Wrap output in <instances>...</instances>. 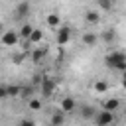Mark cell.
Returning a JSON list of instances; mask_svg holds the SVG:
<instances>
[{
    "instance_id": "obj_15",
    "label": "cell",
    "mask_w": 126,
    "mask_h": 126,
    "mask_svg": "<svg viewBox=\"0 0 126 126\" xmlns=\"http://www.w3.org/2000/svg\"><path fill=\"white\" fill-rule=\"evenodd\" d=\"M32 30H33V28H32L30 24H24V26L18 30V37H20V39H22V37H24V39H28V37L32 35Z\"/></svg>"
},
{
    "instance_id": "obj_3",
    "label": "cell",
    "mask_w": 126,
    "mask_h": 126,
    "mask_svg": "<svg viewBox=\"0 0 126 126\" xmlns=\"http://www.w3.org/2000/svg\"><path fill=\"white\" fill-rule=\"evenodd\" d=\"M0 43L4 47H16L20 43V37H18V32L16 30H4L0 33Z\"/></svg>"
},
{
    "instance_id": "obj_22",
    "label": "cell",
    "mask_w": 126,
    "mask_h": 126,
    "mask_svg": "<svg viewBox=\"0 0 126 126\" xmlns=\"http://www.w3.org/2000/svg\"><path fill=\"white\" fill-rule=\"evenodd\" d=\"M96 4H98L102 10H112V8H114V2H108V0H98Z\"/></svg>"
},
{
    "instance_id": "obj_5",
    "label": "cell",
    "mask_w": 126,
    "mask_h": 126,
    "mask_svg": "<svg viewBox=\"0 0 126 126\" xmlns=\"http://www.w3.org/2000/svg\"><path fill=\"white\" fill-rule=\"evenodd\" d=\"M75 108H77V102H75V98H71V96H63V98H61L59 110H61L63 114H69V112H73Z\"/></svg>"
},
{
    "instance_id": "obj_8",
    "label": "cell",
    "mask_w": 126,
    "mask_h": 126,
    "mask_svg": "<svg viewBox=\"0 0 126 126\" xmlns=\"http://www.w3.org/2000/svg\"><path fill=\"white\" fill-rule=\"evenodd\" d=\"M41 41H43V32H41L39 28H33V30H32V35L28 37V45L33 47V45H39Z\"/></svg>"
},
{
    "instance_id": "obj_13",
    "label": "cell",
    "mask_w": 126,
    "mask_h": 126,
    "mask_svg": "<svg viewBox=\"0 0 126 126\" xmlns=\"http://www.w3.org/2000/svg\"><path fill=\"white\" fill-rule=\"evenodd\" d=\"M65 124V114L61 110H55L51 114V126H63Z\"/></svg>"
},
{
    "instance_id": "obj_4",
    "label": "cell",
    "mask_w": 126,
    "mask_h": 126,
    "mask_svg": "<svg viewBox=\"0 0 126 126\" xmlns=\"http://www.w3.org/2000/svg\"><path fill=\"white\" fill-rule=\"evenodd\" d=\"M69 39H71V30H69L67 26H61V28L57 30V35H55L57 45H67Z\"/></svg>"
},
{
    "instance_id": "obj_6",
    "label": "cell",
    "mask_w": 126,
    "mask_h": 126,
    "mask_svg": "<svg viewBox=\"0 0 126 126\" xmlns=\"http://www.w3.org/2000/svg\"><path fill=\"white\" fill-rule=\"evenodd\" d=\"M118 108H120V100H118L116 96H108V98L102 100V110H106V112H116Z\"/></svg>"
},
{
    "instance_id": "obj_1",
    "label": "cell",
    "mask_w": 126,
    "mask_h": 126,
    "mask_svg": "<svg viewBox=\"0 0 126 126\" xmlns=\"http://www.w3.org/2000/svg\"><path fill=\"white\" fill-rule=\"evenodd\" d=\"M104 65L122 73V71H126V55L122 51H118V49H112L110 53L104 55Z\"/></svg>"
},
{
    "instance_id": "obj_9",
    "label": "cell",
    "mask_w": 126,
    "mask_h": 126,
    "mask_svg": "<svg viewBox=\"0 0 126 126\" xmlns=\"http://www.w3.org/2000/svg\"><path fill=\"white\" fill-rule=\"evenodd\" d=\"M81 41H83V45H87V47H94V45L98 43V35H96L94 32H85V33L81 35Z\"/></svg>"
},
{
    "instance_id": "obj_12",
    "label": "cell",
    "mask_w": 126,
    "mask_h": 126,
    "mask_svg": "<svg viewBox=\"0 0 126 126\" xmlns=\"http://www.w3.org/2000/svg\"><path fill=\"white\" fill-rule=\"evenodd\" d=\"M108 89H110V87H108V83H106L104 79H96V81L93 83V91H94L96 94H104Z\"/></svg>"
},
{
    "instance_id": "obj_11",
    "label": "cell",
    "mask_w": 126,
    "mask_h": 126,
    "mask_svg": "<svg viewBox=\"0 0 126 126\" xmlns=\"http://www.w3.org/2000/svg\"><path fill=\"white\" fill-rule=\"evenodd\" d=\"M30 14V4L28 2H18L16 4V8H14V18H24V16H28Z\"/></svg>"
},
{
    "instance_id": "obj_25",
    "label": "cell",
    "mask_w": 126,
    "mask_h": 126,
    "mask_svg": "<svg viewBox=\"0 0 126 126\" xmlns=\"http://www.w3.org/2000/svg\"><path fill=\"white\" fill-rule=\"evenodd\" d=\"M2 98H8V94H6V85H0V100Z\"/></svg>"
},
{
    "instance_id": "obj_24",
    "label": "cell",
    "mask_w": 126,
    "mask_h": 126,
    "mask_svg": "<svg viewBox=\"0 0 126 126\" xmlns=\"http://www.w3.org/2000/svg\"><path fill=\"white\" fill-rule=\"evenodd\" d=\"M18 126H35V122H33L32 118H24V120H20Z\"/></svg>"
},
{
    "instance_id": "obj_17",
    "label": "cell",
    "mask_w": 126,
    "mask_h": 126,
    "mask_svg": "<svg viewBox=\"0 0 126 126\" xmlns=\"http://www.w3.org/2000/svg\"><path fill=\"white\" fill-rule=\"evenodd\" d=\"M6 94H8L10 98L20 96V85H6Z\"/></svg>"
},
{
    "instance_id": "obj_14",
    "label": "cell",
    "mask_w": 126,
    "mask_h": 126,
    "mask_svg": "<svg viewBox=\"0 0 126 126\" xmlns=\"http://www.w3.org/2000/svg\"><path fill=\"white\" fill-rule=\"evenodd\" d=\"M85 20H87V24H98L100 16H98L96 10H87L85 12Z\"/></svg>"
},
{
    "instance_id": "obj_10",
    "label": "cell",
    "mask_w": 126,
    "mask_h": 126,
    "mask_svg": "<svg viewBox=\"0 0 126 126\" xmlns=\"http://www.w3.org/2000/svg\"><path fill=\"white\" fill-rule=\"evenodd\" d=\"M41 93L45 94V96H51L53 94V91H55V83H53V79H49V77H45V79H41Z\"/></svg>"
},
{
    "instance_id": "obj_18",
    "label": "cell",
    "mask_w": 126,
    "mask_h": 126,
    "mask_svg": "<svg viewBox=\"0 0 126 126\" xmlns=\"http://www.w3.org/2000/svg\"><path fill=\"white\" fill-rule=\"evenodd\" d=\"M28 106H30V110H41V100L32 96V98H28Z\"/></svg>"
},
{
    "instance_id": "obj_19",
    "label": "cell",
    "mask_w": 126,
    "mask_h": 126,
    "mask_svg": "<svg viewBox=\"0 0 126 126\" xmlns=\"http://www.w3.org/2000/svg\"><path fill=\"white\" fill-rule=\"evenodd\" d=\"M26 57H28V53H26V51H18V53H14V55H12V61H14L16 65H22Z\"/></svg>"
},
{
    "instance_id": "obj_7",
    "label": "cell",
    "mask_w": 126,
    "mask_h": 126,
    "mask_svg": "<svg viewBox=\"0 0 126 126\" xmlns=\"http://www.w3.org/2000/svg\"><path fill=\"white\" fill-rule=\"evenodd\" d=\"M45 24H47V28H51V30H59V28H61V16H59L57 12H51V14L45 16Z\"/></svg>"
},
{
    "instance_id": "obj_21",
    "label": "cell",
    "mask_w": 126,
    "mask_h": 126,
    "mask_svg": "<svg viewBox=\"0 0 126 126\" xmlns=\"http://www.w3.org/2000/svg\"><path fill=\"white\" fill-rule=\"evenodd\" d=\"M32 94H33L32 87H20V96L22 98H32Z\"/></svg>"
},
{
    "instance_id": "obj_20",
    "label": "cell",
    "mask_w": 126,
    "mask_h": 126,
    "mask_svg": "<svg viewBox=\"0 0 126 126\" xmlns=\"http://www.w3.org/2000/svg\"><path fill=\"white\" fill-rule=\"evenodd\" d=\"M102 39H104L106 43H112V41L116 39V32H114V30H106V32L102 33Z\"/></svg>"
},
{
    "instance_id": "obj_16",
    "label": "cell",
    "mask_w": 126,
    "mask_h": 126,
    "mask_svg": "<svg viewBox=\"0 0 126 126\" xmlns=\"http://www.w3.org/2000/svg\"><path fill=\"white\" fill-rule=\"evenodd\" d=\"M94 106H91V104H85V106H81V116L83 118H94Z\"/></svg>"
},
{
    "instance_id": "obj_2",
    "label": "cell",
    "mask_w": 126,
    "mask_h": 126,
    "mask_svg": "<svg viewBox=\"0 0 126 126\" xmlns=\"http://www.w3.org/2000/svg\"><path fill=\"white\" fill-rule=\"evenodd\" d=\"M93 120H94L96 126H114V124H116L114 112H106V110H98Z\"/></svg>"
},
{
    "instance_id": "obj_23",
    "label": "cell",
    "mask_w": 126,
    "mask_h": 126,
    "mask_svg": "<svg viewBox=\"0 0 126 126\" xmlns=\"http://www.w3.org/2000/svg\"><path fill=\"white\" fill-rule=\"evenodd\" d=\"M41 57H43V51H39V49H35V51L32 53V61H33V63H39Z\"/></svg>"
}]
</instances>
